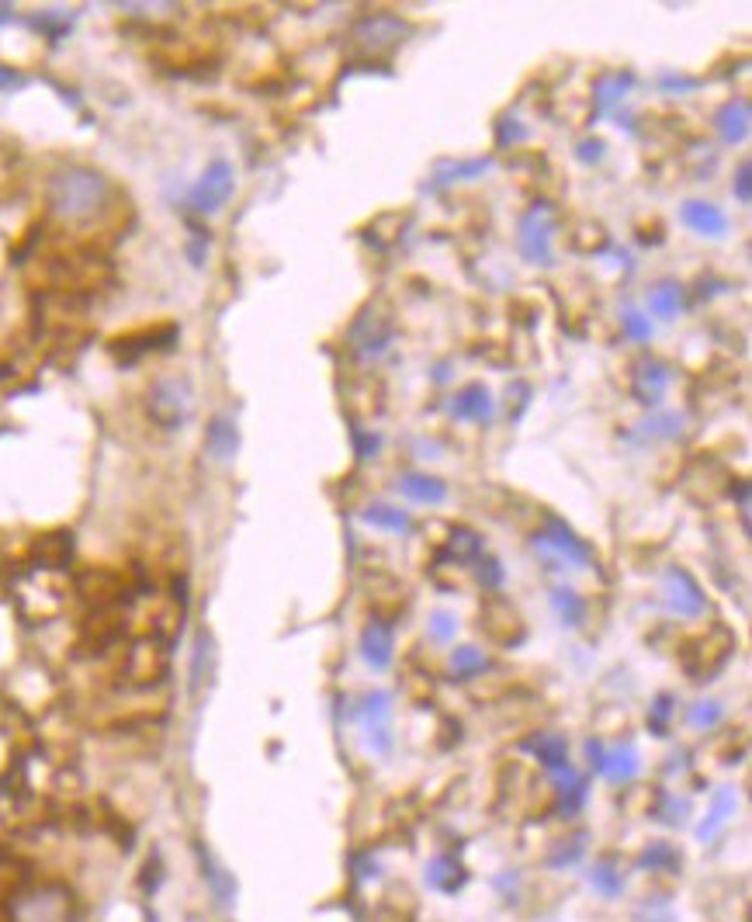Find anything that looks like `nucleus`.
Returning <instances> with one entry per match:
<instances>
[{
    "label": "nucleus",
    "instance_id": "1",
    "mask_svg": "<svg viewBox=\"0 0 752 922\" xmlns=\"http://www.w3.org/2000/svg\"><path fill=\"white\" fill-rule=\"evenodd\" d=\"M108 181L98 170L70 167L49 181V209L67 222H91L108 209Z\"/></svg>",
    "mask_w": 752,
    "mask_h": 922
},
{
    "label": "nucleus",
    "instance_id": "2",
    "mask_svg": "<svg viewBox=\"0 0 752 922\" xmlns=\"http://www.w3.org/2000/svg\"><path fill=\"white\" fill-rule=\"evenodd\" d=\"M11 922H73V895L60 884L21 888L8 899Z\"/></svg>",
    "mask_w": 752,
    "mask_h": 922
},
{
    "label": "nucleus",
    "instance_id": "3",
    "mask_svg": "<svg viewBox=\"0 0 752 922\" xmlns=\"http://www.w3.org/2000/svg\"><path fill=\"white\" fill-rule=\"evenodd\" d=\"M147 413L157 427L178 430L191 413V389L181 379H160L147 395Z\"/></svg>",
    "mask_w": 752,
    "mask_h": 922
},
{
    "label": "nucleus",
    "instance_id": "4",
    "mask_svg": "<svg viewBox=\"0 0 752 922\" xmlns=\"http://www.w3.org/2000/svg\"><path fill=\"white\" fill-rule=\"evenodd\" d=\"M229 194H233V167L229 160H212L205 167V174L198 178V184L191 188V209L194 212H219Z\"/></svg>",
    "mask_w": 752,
    "mask_h": 922
},
{
    "label": "nucleus",
    "instance_id": "5",
    "mask_svg": "<svg viewBox=\"0 0 752 922\" xmlns=\"http://www.w3.org/2000/svg\"><path fill=\"white\" fill-rule=\"evenodd\" d=\"M552 233H555V222L548 216L544 206H534L524 219H520V250L531 264H548L552 261Z\"/></svg>",
    "mask_w": 752,
    "mask_h": 922
},
{
    "label": "nucleus",
    "instance_id": "6",
    "mask_svg": "<svg viewBox=\"0 0 752 922\" xmlns=\"http://www.w3.org/2000/svg\"><path fill=\"white\" fill-rule=\"evenodd\" d=\"M173 337H178V327H173V323H157V327H147V330L114 337V340H111V354L119 358L122 364H132V361H139L142 354L170 348Z\"/></svg>",
    "mask_w": 752,
    "mask_h": 922
},
{
    "label": "nucleus",
    "instance_id": "7",
    "mask_svg": "<svg viewBox=\"0 0 752 922\" xmlns=\"http://www.w3.org/2000/svg\"><path fill=\"white\" fill-rule=\"evenodd\" d=\"M358 714H361V722H364V739H368L371 753H389V749H392V732H389L392 694H385V690H371Z\"/></svg>",
    "mask_w": 752,
    "mask_h": 922
},
{
    "label": "nucleus",
    "instance_id": "8",
    "mask_svg": "<svg viewBox=\"0 0 752 922\" xmlns=\"http://www.w3.org/2000/svg\"><path fill=\"white\" fill-rule=\"evenodd\" d=\"M662 587H666V600H670L673 614H680V618H701L708 611L704 590L698 587V580H693L686 569H680V565L666 569V580H662Z\"/></svg>",
    "mask_w": 752,
    "mask_h": 922
},
{
    "label": "nucleus",
    "instance_id": "9",
    "mask_svg": "<svg viewBox=\"0 0 752 922\" xmlns=\"http://www.w3.org/2000/svg\"><path fill=\"white\" fill-rule=\"evenodd\" d=\"M402 36H407V24L392 14H371V18L358 21V28H354V42L368 52L392 49L402 42Z\"/></svg>",
    "mask_w": 752,
    "mask_h": 922
},
{
    "label": "nucleus",
    "instance_id": "10",
    "mask_svg": "<svg viewBox=\"0 0 752 922\" xmlns=\"http://www.w3.org/2000/svg\"><path fill=\"white\" fill-rule=\"evenodd\" d=\"M361 659L368 662L371 670H389L392 667V655H395V635H392V624L385 621H371L364 631H361Z\"/></svg>",
    "mask_w": 752,
    "mask_h": 922
},
{
    "label": "nucleus",
    "instance_id": "11",
    "mask_svg": "<svg viewBox=\"0 0 752 922\" xmlns=\"http://www.w3.org/2000/svg\"><path fill=\"white\" fill-rule=\"evenodd\" d=\"M534 541L544 544V549H552L555 555L575 562V565H586L590 562V544H583L580 538H575V531L569 524H562L559 517H548V531H541Z\"/></svg>",
    "mask_w": 752,
    "mask_h": 922
},
{
    "label": "nucleus",
    "instance_id": "12",
    "mask_svg": "<svg viewBox=\"0 0 752 922\" xmlns=\"http://www.w3.org/2000/svg\"><path fill=\"white\" fill-rule=\"evenodd\" d=\"M680 216L693 233H701V237H721L729 229L725 212H721L718 206H711V201H686Z\"/></svg>",
    "mask_w": 752,
    "mask_h": 922
},
{
    "label": "nucleus",
    "instance_id": "13",
    "mask_svg": "<svg viewBox=\"0 0 752 922\" xmlns=\"http://www.w3.org/2000/svg\"><path fill=\"white\" fill-rule=\"evenodd\" d=\"M666 385H670V371L662 368L659 361H642V368L631 374V392L639 395V402H645V407L659 402L662 392H666Z\"/></svg>",
    "mask_w": 752,
    "mask_h": 922
},
{
    "label": "nucleus",
    "instance_id": "14",
    "mask_svg": "<svg viewBox=\"0 0 752 922\" xmlns=\"http://www.w3.org/2000/svg\"><path fill=\"white\" fill-rule=\"evenodd\" d=\"M596 773H603L606 781H631V776L639 773V753H634L631 745L603 749V756H600Z\"/></svg>",
    "mask_w": 752,
    "mask_h": 922
},
{
    "label": "nucleus",
    "instance_id": "15",
    "mask_svg": "<svg viewBox=\"0 0 752 922\" xmlns=\"http://www.w3.org/2000/svg\"><path fill=\"white\" fill-rule=\"evenodd\" d=\"M451 413L458 420H489V413H493V399H489V389L485 385H465V389L454 395Z\"/></svg>",
    "mask_w": 752,
    "mask_h": 922
},
{
    "label": "nucleus",
    "instance_id": "16",
    "mask_svg": "<svg viewBox=\"0 0 752 922\" xmlns=\"http://www.w3.org/2000/svg\"><path fill=\"white\" fill-rule=\"evenodd\" d=\"M714 129L725 142H742L745 132H749V101L739 98V101H729L714 114Z\"/></svg>",
    "mask_w": 752,
    "mask_h": 922
},
{
    "label": "nucleus",
    "instance_id": "17",
    "mask_svg": "<svg viewBox=\"0 0 752 922\" xmlns=\"http://www.w3.org/2000/svg\"><path fill=\"white\" fill-rule=\"evenodd\" d=\"M36 559H39L46 569H63V565L73 559V534H67V531L42 534V538L36 541Z\"/></svg>",
    "mask_w": 752,
    "mask_h": 922
},
{
    "label": "nucleus",
    "instance_id": "18",
    "mask_svg": "<svg viewBox=\"0 0 752 922\" xmlns=\"http://www.w3.org/2000/svg\"><path fill=\"white\" fill-rule=\"evenodd\" d=\"M399 493L417 500V503L438 507V503L448 500V485L441 479H430V475H402L399 479Z\"/></svg>",
    "mask_w": 752,
    "mask_h": 922
},
{
    "label": "nucleus",
    "instance_id": "19",
    "mask_svg": "<svg viewBox=\"0 0 752 922\" xmlns=\"http://www.w3.org/2000/svg\"><path fill=\"white\" fill-rule=\"evenodd\" d=\"M423 878H427L430 888L444 891V895H451V891H458L461 884H465V871H461V863H458L454 856H438V860H430Z\"/></svg>",
    "mask_w": 752,
    "mask_h": 922
},
{
    "label": "nucleus",
    "instance_id": "20",
    "mask_svg": "<svg viewBox=\"0 0 752 922\" xmlns=\"http://www.w3.org/2000/svg\"><path fill=\"white\" fill-rule=\"evenodd\" d=\"M531 749H534V756L541 760V766L552 773V776L569 770V745H565L562 735H538L531 742Z\"/></svg>",
    "mask_w": 752,
    "mask_h": 922
},
{
    "label": "nucleus",
    "instance_id": "21",
    "mask_svg": "<svg viewBox=\"0 0 752 922\" xmlns=\"http://www.w3.org/2000/svg\"><path fill=\"white\" fill-rule=\"evenodd\" d=\"M735 804H739V798H735V791H729V788L714 794V804H711L708 819H704V822L698 825V840H701V843L714 840V835H718V829H721V825H725V822H729V819L735 815Z\"/></svg>",
    "mask_w": 752,
    "mask_h": 922
},
{
    "label": "nucleus",
    "instance_id": "22",
    "mask_svg": "<svg viewBox=\"0 0 752 922\" xmlns=\"http://www.w3.org/2000/svg\"><path fill=\"white\" fill-rule=\"evenodd\" d=\"M364 521L371 528H382V531H395V534H407L413 528L410 521V513L407 510H399V507H389V503H374L364 510Z\"/></svg>",
    "mask_w": 752,
    "mask_h": 922
},
{
    "label": "nucleus",
    "instance_id": "23",
    "mask_svg": "<svg viewBox=\"0 0 752 922\" xmlns=\"http://www.w3.org/2000/svg\"><path fill=\"white\" fill-rule=\"evenodd\" d=\"M205 444H209V451H212L215 458H233V454H237V448H240L237 427L229 423V420H222V417H215V420L209 423Z\"/></svg>",
    "mask_w": 752,
    "mask_h": 922
},
{
    "label": "nucleus",
    "instance_id": "24",
    "mask_svg": "<svg viewBox=\"0 0 752 922\" xmlns=\"http://www.w3.org/2000/svg\"><path fill=\"white\" fill-rule=\"evenodd\" d=\"M649 309H652V315H659V320H673L680 312V288L673 281L655 284L649 292Z\"/></svg>",
    "mask_w": 752,
    "mask_h": 922
},
{
    "label": "nucleus",
    "instance_id": "25",
    "mask_svg": "<svg viewBox=\"0 0 752 922\" xmlns=\"http://www.w3.org/2000/svg\"><path fill=\"white\" fill-rule=\"evenodd\" d=\"M485 655L479 652V649H472V645H461V649H454L451 652V670H454V677H461V680H472V677H479V673H485Z\"/></svg>",
    "mask_w": 752,
    "mask_h": 922
},
{
    "label": "nucleus",
    "instance_id": "26",
    "mask_svg": "<svg viewBox=\"0 0 752 922\" xmlns=\"http://www.w3.org/2000/svg\"><path fill=\"white\" fill-rule=\"evenodd\" d=\"M552 608L559 611V618L565 624H583V614H586V603L580 600L575 590H555L552 593Z\"/></svg>",
    "mask_w": 752,
    "mask_h": 922
},
{
    "label": "nucleus",
    "instance_id": "27",
    "mask_svg": "<svg viewBox=\"0 0 752 922\" xmlns=\"http://www.w3.org/2000/svg\"><path fill=\"white\" fill-rule=\"evenodd\" d=\"M21 884H24V871H21V863H18L11 853L0 850V899H4V895H18Z\"/></svg>",
    "mask_w": 752,
    "mask_h": 922
},
{
    "label": "nucleus",
    "instance_id": "28",
    "mask_svg": "<svg viewBox=\"0 0 752 922\" xmlns=\"http://www.w3.org/2000/svg\"><path fill=\"white\" fill-rule=\"evenodd\" d=\"M590 881H593V888L600 891L603 899H618L621 891H624V878L611 868V863H596L593 874H590Z\"/></svg>",
    "mask_w": 752,
    "mask_h": 922
},
{
    "label": "nucleus",
    "instance_id": "29",
    "mask_svg": "<svg viewBox=\"0 0 752 922\" xmlns=\"http://www.w3.org/2000/svg\"><path fill=\"white\" fill-rule=\"evenodd\" d=\"M628 83H631V73H606V77H600V83H596L600 108H611L628 91Z\"/></svg>",
    "mask_w": 752,
    "mask_h": 922
},
{
    "label": "nucleus",
    "instance_id": "30",
    "mask_svg": "<svg viewBox=\"0 0 752 922\" xmlns=\"http://www.w3.org/2000/svg\"><path fill=\"white\" fill-rule=\"evenodd\" d=\"M198 856H201V868H205V878L212 881V888H215V895H219V902H233V881H229L219 868H215V860L205 853V850H198Z\"/></svg>",
    "mask_w": 752,
    "mask_h": 922
},
{
    "label": "nucleus",
    "instance_id": "31",
    "mask_svg": "<svg viewBox=\"0 0 752 922\" xmlns=\"http://www.w3.org/2000/svg\"><path fill=\"white\" fill-rule=\"evenodd\" d=\"M479 552H482V541H479V534L475 531H469V528H458L454 534H451V555L454 559H479Z\"/></svg>",
    "mask_w": 752,
    "mask_h": 922
},
{
    "label": "nucleus",
    "instance_id": "32",
    "mask_svg": "<svg viewBox=\"0 0 752 922\" xmlns=\"http://www.w3.org/2000/svg\"><path fill=\"white\" fill-rule=\"evenodd\" d=\"M676 850H670L666 843H655L652 850H645L642 853V860H639V868H652V871H659V868H676Z\"/></svg>",
    "mask_w": 752,
    "mask_h": 922
},
{
    "label": "nucleus",
    "instance_id": "33",
    "mask_svg": "<svg viewBox=\"0 0 752 922\" xmlns=\"http://www.w3.org/2000/svg\"><path fill=\"white\" fill-rule=\"evenodd\" d=\"M721 722V704L718 701H701L698 708L690 711V725H698V729H711Z\"/></svg>",
    "mask_w": 752,
    "mask_h": 922
},
{
    "label": "nucleus",
    "instance_id": "34",
    "mask_svg": "<svg viewBox=\"0 0 752 922\" xmlns=\"http://www.w3.org/2000/svg\"><path fill=\"white\" fill-rule=\"evenodd\" d=\"M458 631V621H454V614H448V611H438V614H430V635L438 639V642H451V635Z\"/></svg>",
    "mask_w": 752,
    "mask_h": 922
},
{
    "label": "nucleus",
    "instance_id": "35",
    "mask_svg": "<svg viewBox=\"0 0 752 922\" xmlns=\"http://www.w3.org/2000/svg\"><path fill=\"white\" fill-rule=\"evenodd\" d=\"M639 919H642V922H673V909H670L666 902L652 899V902H645V905L639 909Z\"/></svg>",
    "mask_w": 752,
    "mask_h": 922
},
{
    "label": "nucleus",
    "instance_id": "36",
    "mask_svg": "<svg viewBox=\"0 0 752 922\" xmlns=\"http://www.w3.org/2000/svg\"><path fill=\"white\" fill-rule=\"evenodd\" d=\"M624 330L634 340H645V337H652V320H645V315H639V312H628L624 315Z\"/></svg>",
    "mask_w": 752,
    "mask_h": 922
},
{
    "label": "nucleus",
    "instance_id": "37",
    "mask_svg": "<svg viewBox=\"0 0 752 922\" xmlns=\"http://www.w3.org/2000/svg\"><path fill=\"white\" fill-rule=\"evenodd\" d=\"M479 580H482L485 587H500V583H503V569H500V562H497V559H479Z\"/></svg>",
    "mask_w": 752,
    "mask_h": 922
},
{
    "label": "nucleus",
    "instance_id": "38",
    "mask_svg": "<svg viewBox=\"0 0 752 922\" xmlns=\"http://www.w3.org/2000/svg\"><path fill=\"white\" fill-rule=\"evenodd\" d=\"M670 698H659V708H655V722H652V729H655V735H662V722H666L670 718Z\"/></svg>",
    "mask_w": 752,
    "mask_h": 922
},
{
    "label": "nucleus",
    "instance_id": "39",
    "mask_svg": "<svg viewBox=\"0 0 752 922\" xmlns=\"http://www.w3.org/2000/svg\"><path fill=\"white\" fill-rule=\"evenodd\" d=\"M739 201L742 206H749V163L739 167Z\"/></svg>",
    "mask_w": 752,
    "mask_h": 922
},
{
    "label": "nucleus",
    "instance_id": "40",
    "mask_svg": "<svg viewBox=\"0 0 752 922\" xmlns=\"http://www.w3.org/2000/svg\"><path fill=\"white\" fill-rule=\"evenodd\" d=\"M21 83V77L18 73H11V70H0V88H18Z\"/></svg>",
    "mask_w": 752,
    "mask_h": 922
}]
</instances>
